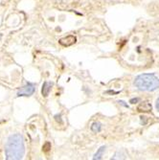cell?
Listing matches in <instances>:
<instances>
[{
    "mask_svg": "<svg viewBox=\"0 0 159 160\" xmlns=\"http://www.w3.org/2000/svg\"><path fill=\"white\" fill-rule=\"evenodd\" d=\"M25 152V147L22 135L12 134L11 135L5 145V153L7 160H19L22 159Z\"/></svg>",
    "mask_w": 159,
    "mask_h": 160,
    "instance_id": "1",
    "label": "cell"
},
{
    "mask_svg": "<svg viewBox=\"0 0 159 160\" xmlns=\"http://www.w3.org/2000/svg\"><path fill=\"white\" fill-rule=\"evenodd\" d=\"M134 85L142 91H154L159 88V79L154 74H141L135 78Z\"/></svg>",
    "mask_w": 159,
    "mask_h": 160,
    "instance_id": "2",
    "label": "cell"
},
{
    "mask_svg": "<svg viewBox=\"0 0 159 160\" xmlns=\"http://www.w3.org/2000/svg\"><path fill=\"white\" fill-rule=\"evenodd\" d=\"M91 130L95 132V133H98V132H100L102 130V125L101 123H99V122H95L92 124L91 126Z\"/></svg>",
    "mask_w": 159,
    "mask_h": 160,
    "instance_id": "8",
    "label": "cell"
},
{
    "mask_svg": "<svg viewBox=\"0 0 159 160\" xmlns=\"http://www.w3.org/2000/svg\"><path fill=\"white\" fill-rule=\"evenodd\" d=\"M50 149H51V144H50L49 142H46V143L43 145V147H42V151H43L44 152H48V151H50Z\"/></svg>",
    "mask_w": 159,
    "mask_h": 160,
    "instance_id": "9",
    "label": "cell"
},
{
    "mask_svg": "<svg viewBox=\"0 0 159 160\" xmlns=\"http://www.w3.org/2000/svg\"><path fill=\"white\" fill-rule=\"evenodd\" d=\"M139 112H150L151 110V105L149 102H143L137 106Z\"/></svg>",
    "mask_w": 159,
    "mask_h": 160,
    "instance_id": "6",
    "label": "cell"
},
{
    "mask_svg": "<svg viewBox=\"0 0 159 160\" xmlns=\"http://www.w3.org/2000/svg\"><path fill=\"white\" fill-rule=\"evenodd\" d=\"M139 101V99L138 98H136V99H132V100H130V103L131 104H135L136 102H138Z\"/></svg>",
    "mask_w": 159,
    "mask_h": 160,
    "instance_id": "10",
    "label": "cell"
},
{
    "mask_svg": "<svg viewBox=\"0 0 159 160\" xmlns=\"http://www.w3.org/2000/svg\"><path fill=\"white\" fill-rule=\"evenodd\" d=\"M76 41H77V37L75 36H67L59 39L58 43L64 46V47H68V46H71L74 43H76Z\"/></svg>",
    "mask_w": 159,
    "mask_h": 160,
    "instance_id": "4",
    "label": "cell"
},
{
    "mask_svg": "<svg viewBox=\"0 0 159 160\" xmlns=\"http://www.w3.org/2000/svg\"><path fill=\"white\" fill-rule=\"evenodd\" d=\"M104 151H105V147H104V146H102L101 148L99 149V150L97 151V152L94 155L93 159H94V160H100V159H102V156H103V155H104Z\"/></svg>",
    "mask_w": 159,
    "mask_h": 160,
    "instance_id": "7",
    "label": "cell"
},
{
    "mask_svg": "<svg viewBox=\"0 0 159 160\" xmlns=\"http://www.w3.org/2000/svg\"><path fill=\"white\" fill-rule=\"evenodd\" d=\"M53 86V84L50 82H44L42 84V88H41V94L43 97H47L49 95V93L51 91V88Z\"/></svg>",
    "mask_w": 159,
    "mask_h": 160,
    "instance_id": "5",
    "label": "cell"
},
{
    "mask_svg": "<svg viewBox=\"0 0 159 160\" xmlns=\"http://www.w3.org/2000/svg\"><path fill=\"white\" fill-rule=\"evenodd\" d=\"M156 109L159 111V98L157 99V101H156Z\"/></svg>",
    "mask_w": 159,
    "mask_h": 160,
    "instance_id": "11",
    "label": "cell"
},
{
    "mask_svg": "<svg viewBox=\"0 0 159 160\" xmlns=\"http://www.w3.org/2000/svg\"><path fill=\"white\" fill-rule=\"evenodd\" d=\"M34 92H35V85L31 83H27L18 90L17 97H22V96L28 97V96H31L34 94Z\"/></svg>",
    "mask_w": 159,
    "mask_h": 160,
    "instance_id": "3",
    "label": "cell"
}]
</instances>
